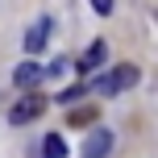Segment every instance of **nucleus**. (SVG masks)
<instances>
[{
  "label": "nucleus",
  "instance_id": "8",
  "mask_svg": "<svg viewBox=\"0 0 158 158\" xmlns=\"http://www.w3.org/2000/svg\"><path fill=\"white\" fill-rule=\"evenodd\" d=\"M92 121H96V108H75V112H71V125H83V129H87Z\"/></svg>",
  "mask_w": 158,
  "mask_h": 158
},
{
  "label": "nucleus",
  "instance_id": "7",
  "mask_svg": "<svg viewBox=\"0 0 158 158\" xmlns=\"http://www.w3.org/2000/svg\"><path fill=\"white\" fill-rule=\"evenodd\" d=\"M42 154H46V158H67V142L58 133H50L46 142H42Z\"/></svg>",
  "mask_w": 158,
  "mask_h": 158
},
{
  "label": "nucleus",
  "instance_id": "9",
  "mask_svg": "<svg viewBox=\"0 0 158 158\" xmlns=\"http://www.w3.org/2000/svg\"><path fill=\"white\" fill-rule=\"evenodd\" d=\"M83 92H87V87H67V92H58V100H63V104H71V100H79Z\"/></svg>",
  "mask_w": 158,
  "mask_h": 158
},
{
  "label": "nucleus",
  "instance_id": "10",
  "mask_svg": "<svg viewBox=\"0 0 158 158\" xmlns=\"http://www.w3.org/2000/svg\"><path fill=\"white\" fill-rule=\"evenodd\" d=\"M92 8H96L100 17H108V13H112V0H92Z\"/></svg>",
  "mask_w": 158,
  "mask_h": 158
},
{
  "label": "nucleus",
  "instance_id": "2",
  "mask_svg": "<svg viewBox=\"0 0 158 158\" xmlns=\"http://www.w3.org/2000/svg\"><path fill=\"white\" fill-rule=\"evenodd\" d=\"M137 79H142L137 67H117L112 75H100V79H96V92H100V96H117V92H125V87H133Z\"/></svg>",
  "mask_w": 158,
  "mask_h": 158
},
{
  "label": "nucleus",
  "instance_id": "1",
  "mask_svg": "<svg viewBox=\"0 0 158 158\" xmlns=\"http://www.w3.org/2000/svg\"><path fill=\"white\" fill-rule=\"evenodd\" d=\"M42 112H46V100H42L38 92H25V100H17L13 108H8V125H29Z\"/></svg>",
  "mask_w": 158,
  "mask_h": 158
},
{
  "label": "nucleus",
  "instance_id": "6",
  "mask_svg": "<svg viewBox=\"0 0 158 158\" xmlns=\"http://www.w3.org/2000/svg\"><path fill=\"white\" fill-rule=\"evenodd\" d=\"M104 54H108V46H104V42H100V38H96V42H92V46H87V50H83V58H79V63H75V67H79V71H83V75H87V71H96V67H100V63H104Z\"/></svg>",
  "mask_w": 158,
  "mask_h": 158
},
{
  "label": "nucleus",
  "instance_id": "3",
  "mask_svg": "<svg viewBox=\"0 0 158 158\" xmlns=\"http://www.w3.org/2000/svg\"><path fill=\"white\" fill-rule=\"evenodd\" d=\"M108 150H112V133L108 129H92L83 137V158H108Z\"/></svg>",
  "mask_w": 158,
  "mask_h": 158
},
{
  "label": "nucleus",
  "instance_id": "4",
  "mask_svg": "<svg viewBox=\"0 0 158 158\" xmlns=\"http://www.w3.org/2000/svg\"><path fill=\"white\" fill-rule=\"evenodd\" d=\"M50 29H54V25H50V17H42V21H33V29L25 33V50H29V54H42V46H46Z\"/></svg>",
  "mask_w": 158,
  "mask_h": 158
},
{
  "label": "nucleus",
  "instance_id": "5",
  "mask_svg": "<svg viewBox=\"0 0 158 158\" xmlns=\"http://www.w3.org/2000/svg\"><path fill=\"white\" fill-rule=\"evenodd\" d=\"M38 79H42V71H38L33 63H17V67H13V83L21 87V92H33Z\"/></svg>",
  "mask_w": 158,
  "mask_h": 158
}]
</instances>
